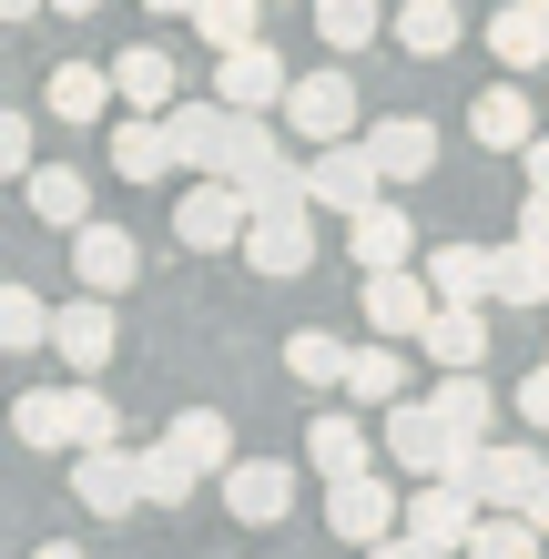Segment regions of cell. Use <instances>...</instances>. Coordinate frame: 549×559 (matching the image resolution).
<instances>
[{
    "mask_svg": "<svg viewBox=\"0 0 549 559\" xmlns=\"http://www.w3.org/2000/svg\"><path fill=\"white\" fill-rule=\"evenodd\" d=\"M468 448H478V438H468L438 397H397V407H386V457H397L407 478H458Z\"/></svg>",
    "mask_w": 549,
    "mask_h": 559,
    "instance_id": "6da1fadb",
    "label": "cell"
},
{
    "mask_svg": "<svg viewBox=\"0 0 549 559\" xmlns=\"http://www.w3.org/2000/svg\"><path fill=\"white\" fill-rule=\"evenodd\" d=\"M72 499L92 509V519H133V509H153V488H143V448H72Z\"/></svg>",
    "mask_w": 549,
    "mask_h": 559,
    "instance_id": "7a4b0ae2",
    "label": "cell"
},
{
    "mask_svg": "<svg viewBox=\"0 0 549 559\" xmlns=\"http://www.w3.org/2000/svg\"><path fill=\"white\" fill-rule=\"evenodd\" d=\"M386 193V163L367 153V133L357 143H315L306 153V204H326V214H367Z\"/></svg>",
    "mask_w": 549,
    "mask_h": 559,
    "instance_id": "3957f363",
    "label": "cell"
},
{
    "mask_svg": "<svg viewBox=\"0 0 549 559\" xmlns=\"http://www.w3.org/2000/svg\"><path fill=\"white\" fill-rule=\"evenodd\" d=\"M458 478L478 488V509H529V499H539V478H549V457L520 448V438H478V448L458 457Z\"/></svg>",
    "mask_w": 549,
    "mask_h": 559,
    "instance_id": "277c9868",
    "label": "cell"
},
{
    "mask_svg": "<svg viewBox=\"0 0 549 559\" xmlns=\"http://www.w3.org/2000/svg\"><path fill=\"white\" fill-rule=\"evenodd\" d=\"M357 306H367V325H377V336L417 346V336L438 325V306H447V295L428 285V265H386V275H367V295H357Z\"/></svg>",
    "mask_w": 549,
    "mask_h": 559,
    "instance_id": "5b68a950",
    "label": "cell"
},
{
    "mask_svg": "<svg viewBox=\"0 0 549 559\" xmlns=\"http://www.w3.org/2000/svg\"><path fill=\"white\" fill-rule=\"evenodd\" d=\"M326 530L346 539V549H377L386 530H407V499L386 488L377 468H357V478H326Z\"/></svg>",
    "mask_w": 549,
    "mask_h": 559,
    "instance_id": "8992f818",
    "label": "cell"
},
{
    "mask_svg": "<svg viewBox=\"0 0 549 559\" xmlns=\"http://www.w3.org/2000/svg\"><path fill=\"white\" fill-rule=\"evenodd\" d=\"M275 122L296 143H357V82L346 72H296V92H285Z\"/></svg>",
    "mask_w": 549,
    "mask_h": 559,
    "instance_id": "52a82bcc",
    "label": "cell"
},
{
    "mask_svg": "<svg viewBox=\"0 0 549 559\" xmlns=\"http://www.w3.org/2000/svg\"><path fill=\"white\" fill-rule=\"evenodd\" d=\"M244 224H254V204H244V183L235 174H204L174 204V235L193 245V254H224V245H244Z\"/></svg>",
    "mask_w": 549,
    "mask_h": 559,
    "instance_id": "ba28073f",
    "label": "cell"
},
{
    "mask_svg": "<svg viewBox=\"0 0 549 559\" xmlns=\"http://www.w3.org/2000/svg\"><path fill=\"white\" fill-rule=\"evenodd\" d=\"M468 530H478V488L468 478H417L407 488V539H428L438 559H458Z\"/></svg>",
    "mask_w": 549,
    "mask_h": 559,
    "instance_id": "9c48e42d",
    "label": "cell"
},
{
    "mask_svg": "<svg viewBox=\"0 0 549 559\" xmlns=\"http://www.w3.org/2000/svg\"><path fill=\"white\" fill-rule=\"evenodd\" d=\"M285 92H296V72H285L265 41L214 51V103H235V112H285Z\"/></svg>",
    "mask_w": 549,
    "mask_h": 559,
    "instance_id": "30bf717a",
    "label": "cell"
},
{
    "mask_svg": "<svg viewBox=\"0 0 549 559\" xmlns=\"http://www.w3.org/2000/svg\"><path fill=\"white\" fill-rule=\"evenodd\" d=\"M112 346H122V336H112V295H92V285H82L72 306L51 316V356H61L72 377H103V367H112Z\"/></svg>",
    "mask_w": 549,
    "mask_h": 559,
    "instance_id": "8fae6325",
    "label": "cell"
},
{
    "mask_svg": "<svg viewBox=\"0 0 549 559\" xmlns=\"http://www.w3.org/2000/svg\"><path fill=\"white\" fill-rule=\"evenodd\" d=\"M224 509H235V530H275V519H296V468H285V457H244V468H224Z\"/></svg>",
    "mask_w": 549,
    "mask_h": 559,
    "instance_id": "7c38bea8",
    "label": "cell"
},
{
    "mask_svg": "<svg viewBox=\"0 0 549 559\" xmlns=\"http://www.w3.org/2000/svg\"><path fill=\"white\" fill-rule=\"evenodd\" d=\"M244 265H254V275H275V285H285V275H306V265H315V224H306V204L254 214V224H244Z\"/></svg>",
    "mask_w": 549,
    "mask_h": 559,
    "instance_id": "4fadbf2b",
    "label": "cell"
},
{
    "mask_svg": "<svg viewBox=\"0 0 549 559\" xmlns=\"http://www.w3.org/2000/svg\"><path fill=\"white\" fill-rule=\"evenodd\" d=\"M306 468H315V478H357V468H377V438H367V417H346V407H315V427H306Z\"/></svg>",
    "mask_w": 549,
    "mask_h": 559,
    "instance_id": "5bb4252c",
    "label": "cell"
},
{
    "mask_svg": "<svg viewBox=\"0 0 549 559\" xmlns=\"http://www.w3.org/2000/svg\"><path fill=\"white\" fill-rule=\"evenodd\" d=\"M468 133L489 143V153H529V143H539V103H529L520 82H489V92L468 103Z\"/></svg>",
    "mask_w": 549,
    "mask_h": 559,
    "instance_id": "9a60e30c",
    "label": "cell"
},
{
    "mask_svg": "<svg viewBox=\"0 0 549 559\" xmlns=\"http://www.w3.org/2000/svg\"><path fill=\"white\" fill-rule=\"evenodd\" d=\"M72 275H82L92 295H122V285L143 275V245L122 235V224H82V235H72Z\"/></svg>",
    "mask_w": 549,
    "mask_h": 559,
    "instance_id": "2e32d148",
    "label": "cell"
},
{
    "mask_svg": "<svg viewBox=\"0 0 549 559\" xmlns=\"http://www.w3.org/2000/svg\"><path fill=\"white\" fill-rule=\"evenodd\" d=\"M174 153L193 163V174H224L235 163V103H174Z\"/></svg>",
    "mask_w": 549,
    "mask_h": 559,
    "instance_id": "e0dca14e",
    "label": "cell"
},
{
    "mask_svg": "<svg viewBox=\"0 0 549 559\" xmlns=\"http://www.w3.org/2000/svg\"><path fill=\"white\" fill-rule=\"evenodd\" d=\"M174 163H183V153H174V122H164V112H122V133H112V174H122V183H164Z\"/></svg>",
    "mask_w": 549,
    "mask_h": 559,
    "instance_id": "ac0fdd59",
    "label": "cell"
},
{
    "mask_svg": "<svg viewBox=\"0 0 549 559\" xmlns=\"http://www.w3.org/2000/svg\"><path fill=\"white\" fill-rule=\"evenodd\" d=\"M489 51L509 72H539L549 61V0H489Z\"/></svg>",
    "mask_w": 549,
    "mask_h": 559,
    "instance_id": "d6986e66",
    "label": "cell"
},
{
    "mask_svg": "<svg viewBox=\"0 0 549 559\" xmlns=\"http://www.w3.org/2000/svg\"><path fill=\"white\" fill-rule=\"evenodd\" d=\"M367 153L386 163V183H417L438 163V122H417V112H386V122H367Z\"/></svg>",
    "mask_w": 549,
    "mask_h": 559,
    "instance_id": "ffe728a7",
    "label": "cell"
},
{
    "mask_svg": "<svg viewBox=\"0 0 549 559\" xmlns=\"http://www.w3.org/2000/svg\"><path fill=\"white\" fill-rule=\"evenodd\" d=\"M346 245H357V265H367V275H386V265H407V254H417V224L377 193L367 214H346Z\"/></svg>",
    "mask_w": 549,
    "mask_h": 559,
    "instance_id": "44dd1931",
    "label": "cell"
},
{
    "mask_svg": "<svg viewBox=\"0 0 549 559\" xmlns=\"http://www.w3.org/2000/svg\"><path fill=\"white\" fill-rule=\"evenodd\" d=\"M428 285L447 295V306H489V295H499V254L489 245H438L428 254Z\"/></svg>",
    "mask_w": 549,
    "mask_h": 559,
    "instance_id": "7402d4cb",
    "label": "cell"
},
{
    "mask_svg": "<svg viewBox=\"0 0 549 559\" xmlns=\"http://www.w3.org/2000/svg\"><path fill=\"white\" fill-rule=\"evenodd\" d=\"M386 31H397V51L447 61V51H458V0H397V11H386Z\"/></svg>",
    "mask_w": 549,
    "mask_h": 559,
    "instance_id": "603a6c76",
    "label": "cell"
},
{
    "mask_svg": "<svg viewBox=\"0 0 549 559\" xmlns=\"http://www.w3.org/2000/svg\"><path fill=\"white\" fill-rule=\"evenodd\" d=\"M11 427H21V448H82V417H72V386H21V407H11Z\"/></svg>",
    "mask_w": 549,
    "mask_h": 559,
    "instance_id": "cb8c5ba5",
    "label": "cell"
},
{
    "mask_svg": "<svg viewBox=\"0 0 549 559\" xmlns=\"http://www.w3.org/2000/svg\"><path fill=\"white\" fill-rule=\"evenodd\" d=\"M468 559H549V530H539L529 509H478Z\"/></svg>",
    "mask_w": 549,
    "mask_h": 559,
    "instance_id": "d4e9b609",
    "label": "cell"
},
{
    "mask_svg": "<svg viewBox=\"0 0 549 559\" xmlns=\"http://www.w3.org/2000/svg\"><path fill=\"white\" fill-rule=\"evenodd\" d=\"M112 82H122V112H174V61L133 41V51H112Z\"/></svg>",
    "mask_w": 549,
    "mask_h": 559,
    "instance_id": "484cf974",
    "label": "cell"
},
{
    "mask_svg": "<svg viewBox=\"0 0 549 559\" xmlns=\"http://www.w3.org/2000/svg\"><path fill=\"white\" fill-rule=\"evenodd\" d=\"M21 183H31V214H41V224H61V235L92 224V183L72 174V163H41V174H21Z\"/></svg>",
    "mask_w": 549,
    "mask_h": 559,
    "instance_id": "4316f807",
    "label": "cell"
},
{
    "mask_svg": "<svg viewBox=\"0 0 549 559\" xmlns=\"http://www.w3.org/2000/svg\"><path fill=\"white\" fill-rule=\"evenodd\" d=\"M112 103H122L112 72H92V61H51V112H61V122H103Z\"/></svg>",
    "mask_w": 549,
    "mask_h": 559,
    "instance_id": "83f0119b",
    "label": "cell"
},
{
    "mask_svg": "<svg viewBox=\"0 0 549 559\" xmlns=\"http://www.w3.org/2000/svg\"><path fill=\"white\" fill-rule=\"evenodd\" d=\"M417 346L438 356V377H447V367H478V356H489V306H438V325H428Z\"/></svg>",
    "mask_w": 549,
    "mask_h": 559,
    "instance_id": "f1b7e54d",
    "label": "cell"
},
{
    "mask_svg": "<svg viewBox=\"0 0 549 559\" xmlns=\"http://www.w3.org/2000/svg\"><path fill=\"white\" fill-rule=\"evenodd\" d=\"M346 367H357V346H336L326 325H296L285 336V377L296 386H346Z\"/></svg>",
    "mask_w": 549,
    "mask_h": 559,
    "instance_id": "f546056e",
    "label": "cell"
},
{
    "mask_svg": "<svg viewBox=\"0 0 549 559\" xmlns=\"http://www.w3.org/2000/svg\"><path fill=\"white\" fill-rule=\"evenodd\" d=\"M346 397H357V407H397V397H407V356H397V336L357 346V367H346Z\"/></svg>",
    "mask_w": 549,
    "mask_h": 559,
    "instance_id": "4dcf8cb0",
    "label": "cell"
},
{
    "mask_svg": "<svg viewBox=\"0 0 549 559\" xmlns=\"http://www.w3.org/2000/svg\"><path fill=\"white\" fill-rule=\"evenodd\" d=\"M164 438H174V448H183V457H193L204 478H214V468H235V427H224L214 407H183V417L164 427Z\"/></svg>",
    "mask_w": 549,
    "mask_h": 559,
    "instance_id": "1f68e13d",
    "label": "cell"
},
{
    "mask_svg": "<svg viewBox=\"0 0 549 559\" xmlns=\"http://www.w3.org/2000/svg\"><path fill=\"white\" fill-rule=\"evenodd\" d=\"M499 306H549V245H499Z\"/></svg>",
    "mask_w": 549,
    "mask_h": 559,
    "instance_id": "d6a6232c",
    "label": "cell"
},
{
    "mask_svg": "<svg viewBox=\"0 0 549 559\" xmlns=\"http://www.w3.org/2000/svg\"><path fill=\"white\" fill-rule=\"evenodd\" d=\"M51 316H61V306H41L31 285H0V346H11V356L51 346Z\"/></svg>",
    "mask_w": 549,
    "mask_h": 559,
    "instance_id": "836d02e7",
    "label": "cell"
},
{
    "mask_svg": "<svg viewBox=\"0 0 549 559\" xmlns=\"http://www.w3.org/2000/svg\"><path fill=\"white\" fill-rule=\"evenodd\" d=\"M438 407H447V417H458V427H468V438H489V417H499V386H489V377H478V367H447V377H438Z\"/></svg>",
    "mask_w": 549,
    "mask_h": 559,
    "instance_id": "e575fe53",
    "label": "cell"
},
{
    "mask_svg": "<svg viewBox=\"0 0 549 559\" xmlns=\"http://www.w3.org/2000/svg\"><path fill=\"white\" fill-rule=\"evenodd\" d=\"M235 183H244V204H254V214H285V204H306V163H296V153L254 163V174H235Z\"/></svg>",
    "mask_w": 549,
    "mask_h": 559,
    "instance_id": "d590c367",
    "label": "cell"
},
{
    "mask_svg": "<svg viewBox=\"0 0 549 559\" xmlns=\"http://www.w3.org/2000/svg\"><path fill=\"white\" fill-rule=\"evenodd\" d=\"M315 31H326V51H367L386 31V11L377 0H315Z\"/></svg>",
    "mask_w": 549,
    "mask_h": 559,
    "instance_id": "8d00e7d4",
    "label": "cell"
},
{
    "mask_svg": "<svg viewBox=\"0 0 549 559\" xmlns=\"http://www.w3.org/2000/svg\"><path fill=\"white\" fill-rule=\"evenodd\" d=\"M193 478H204V468H193L174 438H153V448H143V488H153V509H183V499H193Z\"/></svg>",
    "mask_w": 549,
    "mask_h": 559,
    "instance_id": "74e56055",
    "label": "cell"
},
{
    "mask_svg": "<svg viewBox=\"0 0 549 559\" xmlns=\"http://www.w3.org/2000/svg\"><path fill=\"white\" fill-rule=\"evenodd\" d=\"M254 21H265V0H193V31H204V51L254 41Z\"/></svg>",
    "mask_w": 549,
    "mask_h": 559,
    "instance_id": "f35d334b",
    "label": "cell"
},
{
    "mask_svg": "<svg viewBox=\"0 0 549 559\" xmlns=\"http://www.w3.org/2000/svg\"><path fill=\"white\" fill-rule=\"evenodd\" d=\"M0 174H41L31 163V112H0Z\"/></svg>",
    "mask_w": 549,
    "mask_h": 559,
    "instance_id": "ab89813d",
    "label": "cell"
},
{
    "mask_svg": "<svg viewBox=\"0 0 549 559\" xmlns=\"http://www.w3.org/2000/svg\"><path fill=\"white\" fill-rule=\"evenodd\" d=\"M509 397H520V417L549 438V356H539V377H520V386H509Z\"/></svg>",
    "mask_w": 549,
    "mask_h": 559,
    "instance_id": "60d3db41",
    "label": "cell"
},
{
    "mask_svg": "<svg viewBox=\"0 0 549 559\" xmlns=\"http://www.w3.org/2000/svg\"><path fill=\"white\" fill-rule=\"evenodd\" d=\"M520 235H529V245H549V193H539V183H529V204H520Z\"/></svg>",
    "mask_w": 549,
    "mask_h": 559,
    "instance_id": "b9f144b4",
    "label": "cell"
},
{
    "mask_svg": "<svg viewBox=\"0 0 549 559\" xmlns=\"http://www.w3.org/2000/svg\"><path fill=\"white\" fill-rule=\"evenodd\" d=\"M367 559H438V549H428V539H407V530H386V539H377Z\"/></svg>",
    "mask_w": 549,
    "mask_h": 559,
    "instance_id": "7bdbcfd3",
    "label": "cell"
},
{
    "mask_svg": "<svg viewBox=\"0 0 549 559\" xmlns=\"http://www.w3.org/2000/svg\"><path fill=\"white\" fill-rule=\"evenodd\" d=\"M520 163H529V183H539V193H549V133H539V143H529V153H520Z\"/></svg>",
    "mask_w": 549,
    "mask_h": 559,
    "instance_id": "ee69618b",
    "label": "cell"
},
{
    "mask_svg": "<svg viewBox=\"0 0 549 559\" xmlns=\"http://www.w3.org/2000/svg\"><path fill=\"white\" fill-rule=\"evenodd\" d=\"M143 11H164V21H193V0H143Z\"/></svg>",
    "mask_w": 549,
    "mask_h": 559,
    "instance_id": "f6af8a7d",
    "label": "cell"
},
{
    "mask_svg": "<svg viewBox=\"0 0 549 559\" xmlns=\"http://www.w3.org/2000/svg\"><path fill=\"white\" fill-rule=\"evenodd\" d=\"M31 559H82V549H72V539H41V549H31Z\"/></svg>",
    "mask_w": 549,
    "mask_h": 559,
    "instance_id": "bcb514c9",
    "label": "cell"
},
{
    "mask_svg": "<svg viewBox=\"0 0 549 559\" xmlns=\"http://www.w3.org/2000/svg\"><path fill=\"white\" fill-rule=\"evenodd\" d=\"M31 11H41V0H0V21H31Z\"/></svg>",
    "mask_w": 549,
    "mask_h": 559,
    "instance_id": "7dc6e473",
    "label": "cell"
},
{
    "mask_svg": "<svg viewBox=\"0 0 549 559\" xmlns=\"http://www.w3.org/2000/svg\"><path fill=\"white\" fill-rule=\"evenodd\" d=\"M529 519H539V530H549V478H539V499H529Z\"/></svg>",
    "mask_w": 549,
    "mask_h": 559,
    "instance_id": "c3c4849f",
    "label": "cell"
},
{
    "mask_svg": "<svg viewBox=\"0 0 549 559\" xmlns=\"http://www.w3.org/2000/svg\"><path fill=\"white\" fill-rule=\"evenodd\" d=\"M51 11H103V0H51Z\"/></svg>",
    "mask_w": 549,
    "mask_h": 559,
    "instance_id": "681fc988",
    "label": "cell"
}]
</instances>
